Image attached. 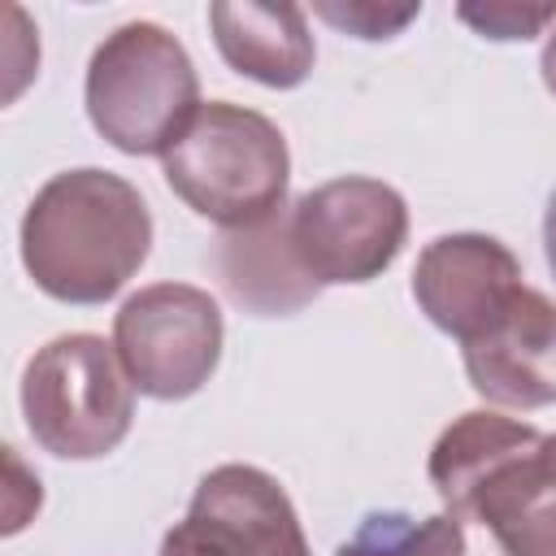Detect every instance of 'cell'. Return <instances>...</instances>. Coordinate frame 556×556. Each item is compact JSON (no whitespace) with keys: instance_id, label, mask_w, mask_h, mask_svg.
I'll return each instance as SVG.
<instances>
[{"instance_id":"cell-9","label":"cell","mask_w":556,"mask_h":556,"mask_svg":"<svg viewBox=\"0 0 556 556\" xmlns=\"http://www.w3.org/2000/svg\"><path fill=\"white\" fill-rule=\"evenodd\" d=\"M465 348L469 387L500 408L556 404V304L521 287L513 304Z\"/></svg>"},{"instance_id":"cell-12","label":"cell","mask_w":556,"mask_h":556,"mask_svg":"<svg viewBox=\"0 0 556 556\" xmlns=\"http://www.w3.org/2000/svg\"><path fill=\"white\" fill-rule=\"evenodd\" d=\"M208 26L222 61L274 91H291L313 74L317 48L300 4H208Z\"/></svg>"},{"instance_id":"cell-8","label":"cell","mask_w":556,"mask_h":556,"mask_svg":"<svg viewBox=\"0 0 556 556\" xmlns=\"http://www.w3.org/2000/svg\"><path fill=\"white\" fill-rule=\"evenodd\" d=\"M517 256L491 235H443L426 243L413 269V300L452 339L482 334L521 291Z\"/></svg>"},{"instance_id":"cell-7","label":"cell","mask_w":556,"mask_h":556,"mask_svg":"<svg viewBox=\"0 0 556 556\" xmlns=\"http://www.w3.org/2000/svg\"><path fill=\"white\" fill-rule=\"evenodd\" d=\"M156 556H308V543L278 478L256 465H217Z\"/></svg>"},{"instance_id":"cell-14","label":"cell","mask_w":556,"mask_h":556,"mask_svg":"<svg viewBox=\"0 0 556 556\" xmlns=\"http://www.w3.org/2000/svg\"><path fill=\"white\" fill-rule=\"evenodd\" d=\"M334 556H465V530L452 513H369Z\"/></svg>"},{"instance_id":"cell-17","label":"cell","mask_w":556,"mask_h":556,"mask_svg":"<svg viewBox=\"0 0 556 556\" xmlns=\"http://www.w3.org/2000/svg\"><path fill=\"white\" fill-rule=\"evenodd\" d=\"M543 252H547V265L556 274V191L547 200V213H543Z\"/></svg>"},{"instance_id":"cell-16","label":"cell","mask_w":556,"mask_h":556,"mask_svg":"<svg viewBox=\"0 0 556 556\" xmlns=\"http://www.w3.org/2000/svg\"><path fill=\"white\" fill-rule=\"evenodd\" d=\"M321 22L356 39H395L408 22H417L421 4H374V0H321L313 4Z\"/></svg>"},{"instance_id":"cell-4","label":"cell","mask_w":556,"mask_h":556,"mask_svg":"<svg viewBox=\"0 0 556 556\" xmlns=\"http://www.w3.org/2000/svg\"><path fill=\"white\" fill-rule=\"evenodd\" d=\"M22 417L43 452L96 460L130 434L135 382L100 334H61L26 361Z\"/></svg>"},{"instance_id":"cell-18","label":"cell","mask_w":556,"mask_h":556,"mask_svg":"<svg viewBox=\"0 0 556 556\" xmlns=\"http://www.w3.org/2000/svg\"><path fill=\"white\" fill-rule=\"evenodd\" d=\"M539 74H543V87L556 96V30L547 35V43H543V56H539Z\"/></svg>"},{"instance_id":"cell-19","label":"cell","mask_w":556,"mask_h":556,"mask_svg":"<svg viewBox=\"0 0 556 556\" xmlns=\"http://www.w3.org/2000/svg\"><path fill=\"white\" fill-rule=\"evenodd\" d=\"M547 447H552V456H556V434H552V439H547Z\"/></svg>"},{"instance_id":"cell-1","label":"cell","mask_w":556,"mask_h":556,"mask_svg":"<svg viewBox=\"0 0 556 556\" xmlns=\"http://www.w3.org/2000/svg\"><path fill=\"white\" fill-rule=\"evenodd\" d=\"M152 252L143 195L109 169L52 174L22 217V265L61 304L113 300Z\"/></svg>"},{"instance_id":"cell-5","label":"cell","mask_w":556,"mask_h":556,"mask_svg":"<svg viewBox=\"0 0 556 556\" xmlns=\"http://www.w3.org/2000/svg\"><path fill=\"white\" fill-rule=\"evenodd\" d=\"M222 308L204 287L152 282L135 291L113 317V352L152 400L195 395L222 361Z\"/></svg>"},{"instance_id":"cell-11","label":"cell","mask_w":556,"mask_h":556,"mask_svg":"<svg viewBox=\"0 0 556 556\" xmlns=\"http://www.w3.org/2000/svg\"><path fill=\"white\" fill-rule=\"evenodd\" d=\"M465 517L482 521L504 556H556V456L547 439L495 465Z\"/></svg>"},{"instance_id":"cell-10","label":"cell","mask_w":556,"mask_h":556,"mask_svg":"<svg viewBox=\"0 0 556 556\" xmlns=\"http://www.w3.org/2000/svg\"><path fill=\"white\" fill-rule=\"evenodd\" d=\"M213 265L226 295L256 317H291L321 291V282L295 256L291 208H278L248 230H226Z\"/></svg>"},{"instance_id":"cell-3","label":"cell","mask_w":556,"mask_h":556,"mask_svg":"<svg viewBox=\"0 0 556 556\" xmlns=\"http://www.w3.org/2000/svg\"><path fill=\"white\" fill-rule=\"evenodd\" d=\"M87 117L126 156H165L200 113L187 48L156 22H126L87 61Z\"/></svg>"},{"instance_id":"cell-15","label":"cell","mask_w":556,"mask_h":556,"mask_svg":"<svg viewBox=\"0 0 556 556\" xmlns=\"http://www.w3.org/2000/svg\"><path fill=\"white\" fill-rule=\"evenodd\" d=\"M456 17L465 26H473L482 39L495 43H513V39H534L547 30V22H556V4H517V0H486V4H460Z\"/></svg>"},{"instance_id":"cell-2","label":"cell","mask_w":556,"mask_h":556,"mask_svg":"<svg viewBox=\"0 0 556 556\" xmlns=\"http://www.w3.org/2000/svg\"><path fill=\"white\" fill-rule=\"evenodd\" d=\"M169 191L200 217L248 230L287 200L291 152L282 130L243 104L208 100L161 156Z\"/></svg>"},{"instance_id":"cell-13","label":"cell","mask_w":556,"mask_h":556,"mask_svg":"<svg viewBox=\"0 0 556 556\" xmlns=\"http://www.w3.org/2000/svg\"><path fill=\"white\" fill-rule=\"evenodd\" d=\"M543 439L547 434H539L534 426L513 421L504 413L478 408V413L456 417L439 434V443L430 447V465H426L430 469V482H434V491L443 500V508L456 521H465V508H469L473 491L482 486V478L495 465H504L508 456H517V452H526V447H534Z\"/></svg>"},{"instance_id":"cell-6","label":"cell","mask_w":556,"mask_h":556,"mask_svg":"<svg viewBox=\"0 0 556 556\" xmlns=\"http://www.w3.org/2000/svg\"><path fill=\"white\" fill-rule=\"evenodd\" d=\"M408 239V204L382 178H330L291 208V243L321 287L374 282Z\"/></svg>"}]
</instances>
